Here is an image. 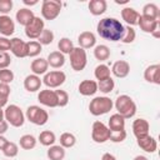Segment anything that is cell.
Masks as SVG:
<instances>
[{"label":"cell","mask_w":160,"mask_h":160,"mask_svg":"<svg viewBox=\"0 0 160 160\" xmlns=\"http://www.w3.org/2000/svg\"><path fill=\"white\" fill-rule=\"evenodd\" d=\"M41 84H42V81H41L40 76L34 75V74L28 75V76L25 78V80H24V88H25V90L29 91V92H35V91H38V90L40 89Z\"/></svg>","instance_id":"cell-20"},{"label":"cell","mask_w":160,"mask_h":160,"mask_svg":"<svg viewBox=\"0 0 160 160\" xmlns=\"http://www.w3.org/2000/svg\"><path fill=\"white\" fill-rule=\"evenodd\" d=\"M76 144V138L74 134L71 132H62L60 135V146H62L64 149L68 148H72Z\"/></svg>","instance_id":"cell-33"},{"label":"cell","mask_w":160,"mask_h":160,"mask_svg":"<svg viewBox=\"0 0 160 160\" xmlns=\"http://www.w3.org/2000/svg\"><path fill=\"white\" fill-rule=\"evenodd\" d=\"M10 39L5 36H0V52L1 51H8L10 50Z\"/></svg>","instance_id":"cell-46"},{"label":"cell","mask_w":160,"mask_h":160,"mask_svg":"<svg viewBox=\"0 0 160 160\" xmlns=\"http://www.w3.org/2000/svg\"><path fill=\"white\" fill-rule=\"evenodd\" d=\"M49 160H62L65 158V149L60 145H51L46 152Z\"/></svg>","instance_id":"cell-28"},{"label":"cell","mask_w":160,"mask_h":160,"mask_svg":"<svg viewBox=\"0 0 160 160\" xmlns=\"http://www.w3.org/2000/svg\"><path fill=\"white\" fill-rule=\"evenodd\" d=\"M45 29L44 26V20L40 19L39 16H35L26 26H25V35L29 39H39V36L41 35L42 30Z\"/></svg>","instance_id":"cell-10"},{"label":"cell","mask_w":160,"mask_h":160,"mask_svg":"<svg viewBox=\"0 0 160 160\" xmlns=\"http://www.w3.org/2000/svg\"><path fill=\"white\" fill-rule=\"evenodd\" d=\"M39 141L41 145L44 146H51L54 145V142L56 141V136L52 131L50 130H45V131H41L40 135H39Z\"/></svg>","instance_id":"cell-30"},{"label":"cell","mask_w":160,"mask_h":160,"mask_svg":"<svg viewBox=\"0 0 160 160\" xmlns=\"http://www.w3.org/2000/svg\"><path fill=\"white\" fill-rule=\"evenodd\" d=\"M15 18H16V21H18L20 25L26 26V25L35 18V15H34L32 10H30V9H28V8H22V9H19V10L16 11Z\"/></svg>","instance_id":"cell-23"},{"label":"cell","mask_w":160,"mask_h":160,"mask_svg":"<svg viewBox=\"0 0 160 160\" xmlns=\"http://www.w3.org/2000/svg\"><path fill=\"white\" fill-rule=\"evenodd\" d=\"M151 35H152L154 38H156V39H158V38H160V22L156 25V28L154 29V31L151 32Z\"/></svg>","instance_id":"cell-50"},{"label":"cell","mask_w":160,"mask_h":160,"mask_svg":"<svg viewBox=\"0 0 160 160\" xmlns=\"http://www.w3.org/2000/svg\"><path fill=\"white\" fill-rule=\"evenodd\" d=\"M78 42H79V48L81 49H90L94 48L96 44V38L94 35V32L91 31H82L79 38H78Z\"/></svg>","instance_id":"cell-16"},{"label":"cell","mask_w":160,"mask_h":160,"mask_svg":"<svg viewBox=\"0 0 160 160\" xmlns=\"http://www.w3.org/2000/svg\"><path fill=\"white\" fill-rule=\"evenodd\" d=\"M26 45H28V56H30V58H35L42 51V45L38 41L32 40V41L26 42Z\"/></svg>","instance_id":"cell-37"},{"label":"cell","mask_w":160,"mask_h":160,"mask_svg":"<svg viewBox=\"0 0 160 160\" xmlns=\"http://www.w3.org/2000/svg\"><path fill=\"white\" fill-rule=\"evenodd\" d=\"M8 104V98H4V96H0V108L5 106Z\"/></svg>","instance_id":"cell-52"},{"label":"cell","mask_w":160,"mask_h":160,"mask_svg":"<svg viewBox=\"0 0 160 160\" xmlns=\"http://www.w3.org/2000/svg\"><path fill=\"white\" fill-rule=\"evenodd\" d=\"M11 64V58L8 51H1L0 52V70L1 69H8V66Z\"/></svg>","instance_id":"cell-44"},{"label":"cell","mask_w":160,"mask_h":160,"mask_svg":"<svg viewBox=\"0 0 160 160\" xmlns=\"http://www.w3.org/2000/svg\"><path fill=\"white\" fill-rule=\"evenodd\" d=\"M70 56V65L72 68V70L75 71H81L85 69L86 64H88V56H86V51L81 48H74L72 51L69 54Z\"/></svg>","instance_id":"cell-7"},{"label":"cell","mask_w":160,"mask_h":160,"mask_svg":"<svg viewBox=\"0 0 160 160\" xmlns=\"http://www.w3.org/2000/svg\"><path fill=\"white\" fill-rule=\"evenodd\" d=\"M98 34L109 41H120L124 34V25L115 18H104L96 25Z\"/></svg>","instance_id":"cell-1"},{"label":"cell","mask_w":160,"mask_h":160,"mask_svg":"<svg viewBox=\"0 0 160 160\" xmlns=\"http://www.w3.org/2000/svg\"><path fill=\"white\" fill-rule=\"evenodd\" d=\"M94 56L99 61H105L110 58V49L106 45H98L94 49Z\"/></svg>","instance_id":"cell-31"},{"label":"cell","mask_w":160,"mask_h":160,"mask_svg":"<svg viewBox=\"0 0 160 160\" xmlns=\"http://www.w3.org/2000/svg\"><path fill=\"white\" fill-rule=\"evenodd\" d=\"M38 100L40 101V104L49 106V108H56L58 106V98H56V92L55 90H41L38 94Z\"/></svg>","instance_id":"cell-11"},{"label":"cell","mask_w":160,"mask_h":160,"mask_svg":"<svg viewBox=\"0 0 160 160\" xmlns=\"http://www.w3.org/2000/svg\"><path fill=\"white\" fill-rule=\"evenodd\" d=\"M149 130H150V125H149L148 120L141 119V118L134 120V122H132V132H134L136 139H140V138H144V136L149 135Z\"/></svg>","instance_id":"cell-13"},{"label":"cell","mask_w":160,"mask_h":160,"mask_svg":"<svg viewBox=\"0 0 160 160\" xmlns=\"http://www.w3.org/2000/svg\"><path fill=\"white\" fill-rule=\"evenodd\" d=\"M138 145H139V148H140L141 150H144L145 152H150V154L155 152L156 149H158V142H156V140H155L152 136H150V135H146V136H144V138L138 139Z\"/></svg>","instance_id":"cell-18"},{"label":"cell","mask_w":160,"mask_h":160,"mask_svg":"<svg viewBox=\"0 0 160 160\" xmlns=\"http://www.w3.org/2000/svg\"><path fill=\"white\" fill-rule=\"evenodd\" d=\"M101 160H116V158L110 152H105V154H102Z\"/></svg>","instance_id":"cell-49"},{"label":"cell","mask_w":160,"mask_h":160,"mask_svg":"<svg viewBox=\"0 0 160 160\" xmlns=\"http://www.w3.org/2000/svg\"><path fill=\"white\" fill-rule=\"evenodd\" d=\"M61 11V1L59 0H44L41 4V15L45 20H54Z\"/></svg>","instance_id":"cell-6"},{"label":"cell","mask_w":160,"mask_h":160,"mask_svg":"<svg viewBox=\"0 0 160 160\" xmlns=\"http://www.w3.org/2000/svg\"><path fill=\"white\" fill-rule=\"evenodd\" d=\"M12 9V1L11 0H0V14L6 15Z\"/></svg>","instance_id":"cell-45"},{"label":"cell","mask_w":160,"mask_h":160,"mask_svg":"<svg viewBox=\"0 0 160 160\" xmlns=\"http://www.w3.org/2000/svg\"><path fill=\"white\" fill-rule=\"evenodd\" d=\"M114 86H115V82L111 78L109 79H105V80H101L98 82V90H100L101 92L104 94H109L114 90Z\"/></svg>","instance_id":"cell-38"},{"label":"cell","mask_w":160,"mask_h":160,"mask_svg":"<svg viewBox=\"0 0 160 160\" xmlns=\"http://www.w3.org/2000/svg\"><path fill=\"white\" fill-rule=\"evenodd\" d=\"M31 71L34 72V75H45L48 72V69H49V64L46 61V59H42V58H38L35 60H32L31 65Z\"/></svg>","instance_id":"cell-24"},{"label":"cell","mask_w":160,"mask_h":160,"mask_svg":"<svg viewBox=\"0 0 160 160\" xmlns=\"http://www.w3.org/2000/svg\"><path fill=\"white\" fill-rule=\"evenodd\" d=\"M126 139V131L121 130V131H111L110 132V138L109 140L112 142H121Z\"/></svg>","instance_id":"cell-43"},{"label":"cell","mask_w":160,"mask_h":160,"mask_svg":"<svg viewBox=\"0 0 160 160\" xmlns=\"http://www.w3.org/2000/svg\"><path fill=\"white\" fill-rule=\"evenodd\" d=\"M66 80V75L64 71H60V70H55V71H49L44 75V79H42V82L50 88V89H55V88H59L61 86Z\"/></svg>","instance_id":"cell-9"},{"label":"cell","mask_w":160,"mask_h":160,"mask_svg":"<svg viewBox=\"0 0 160 160\" xmlns=\"http://www.w3.org/2000/svg\"><path fill=\"white\" fill-rule=\"evenodd\" d=\"M46 61H48L49 66H51L54 69H60L65 64V56L60 51H52L48 55Z\"/></svg>","instance_id":"cell-25"},{"label":"cell","mask_w":160,"mask_h":160,"mask_svg":"<svg viewBox=\"0 0 160 160\" xmlns=\"http://www.w3.org/2000/svg\"><path fill=\"white\" fill-rule=\"evenodd\" d=\"M4 120V110H2V108H0V121H2Z\"/></svg>","instance_id":"cell-55"},{"label":"cell","mask_w":160,"mask_h":160,"mask_svg":"<svg viewBox=\"0 0 160 160\" xmlns=\"http://www.w3.org/2000/svg\"><path fill=\"white\" fill-rule=\"evenodd\" d=\"M109 130L110 131H121V130H125V119L119 115L118 112L116 114H112L109 119Z\"/></svg>","instance_id":"cell-26"},{"label":"cell","mask_w":160,"mask_h":160,"mask_svg":"<svg viewBox=\"0 0 160 160\" xmlns=\"http://www.w3.org/2000/svg\"><path fill=\"white\" fill-rule=\"evenodd\" d=\"M26 119L30 122H32L34 125L42 126V125H45L48 122L49 114L42 108H40L38 105H31V106H29L26 109Z\"/></svg>","instance_id":"cell-5"},{"label":"cell","mask_w":160,"mask_h":160,"mask_svg":"<svg viewBox=\"0 0 160 160\" xmlns=\"http://www.w3.org/2000/svg\"><path fill=\"white\" fill-rule=\"evenodd\" d=\"M14 80V72L9 69H1L0 70V82L4 84H10Z\"/></svg>","instance_id":"cell-42"},{"label":"cell","mask_w":160,"mask_h":160,"mask_svg":"<svg viewBox=\"0 0 160 160\" xmlns=\"http://www.w3.org/2000/svg\"><path fill=\"white\" fill-rule=\"evenodd\" d=\"M58 48L61 54H70L74 49V44L69 38H61L58 42Z\"/></svg>","instance_id":"cell-35"},{"label":"cell","mask_w":160,"mask_h":160,"mask_svg":"<svg viewBox=\"0 0 160 160\" xmlns=\"http://www.w3.org/2000/svg\"><path fill=\"white\" fill-rule=\"evenodd\" d=\"M19 144H20V148H22L24 150H31L36 146V139L30 134H25L20 138Z\"/></svg>","instance_id":"cell-32"},{"label":"cell","mask_w":160,"mask_h":160,"mask_svg":"<svg viewBox=\"0 0 160 160\" xmlns=\"http://www.w3.org/2000/svg\"><path fill=\"white\" fill-rule=\"evenodd\" d=\"M136 38V32L134 30V28L131 26H124V34H122V38L120 39L121 42L124 44H131Z\"/></svg>","instance_id":"cell-36"},{"label":"cell","mask_w":160,"mask_h":160,"mask_svg":"<svg viewBox=\"0 0 160 160\" xmlns=\"http://www.w3.org/2000/svg\"><path fill=\"white\" fill-rule=\"evenodd\" d=\"M8 141H9V140H8L6 138H4L2 135H0V150H2V148L6 145Z\"/></svg>","instance_id":"cell-51"},{"label":"cell","mask_w":160,"mask_h":160,"mask_svg":"<svg viewBox=\"0 0 160 160\" xmlns=\"http://www.w3.org/2000/svg\"><path fill=\"white\" fill-rule=\"evenodd\" d=\"M159 22H160L159 20H154V19H150V18H146L142 15H140L139 20H138V25L140 26V30L144 32H148V34H151Z\"/></svg>","instance_id":"cell-21"},{"label":"cell","mask_w":160,"mask_h":160,"mask_svg":"<svg viewBox=\"0 0 160 160\" xmlns=\"http://www.w3.org/2000/svg\"><path fill=\"white\" fill-rule=\"evenodd\" d=\"M110 132L111 131L109 130V128L104 122L95 121L92 124V128H91V139L98 144H102V142L109 140Z\"/></svg>","instance_id":"cell-8"},{"label":"cell","mask_w":160,"mask_h":160,"mask_svg":"<svg viewBox=\"0 0 160 160\" xmlns=\"http://www.w3.org/2000/svg\"><path fill=\"white\" fill-rule=\"evenodd\" d=\"M25 5H29V6H31V5H36L38 4V0H32V1H29V0H24L22 1Z\"/></svg>","instance_id":"cell-53"},{"label":"cell","mask_w":160,"mask_h":160,"mask_svg":"<svg viewBox=\"0 0 160 160\" xmlns=\"http://www.w3.org/2000/svg\"><path fill=\"white\" fill-rule=\"evenodd\" d=\"M8 129H9V124H8V121H5V120L0 121V135L5 134V132L8 131Z\"/></svg>","instance_id":"cell-48"},{"label":"cell","mask_w":160,"mask_h":160,"mask_svg":"<svg viewBox=\"0 0 160 160\" xmlns=\"http://www.w3.org/2000/svg\"><path fill=\"white\" fill-rule=\"evenodd\" d=\"M106 8H108V4L105 0H91L89 2V10L94 16L104 14L106 11Z\"/></svg>","instance_id":"cell-27"},{"label":"cell","mask_w":160,"mask_h":160,"mask_svg":"<svg viewBox=\"0 0 160 160\" xmlns=\"http://www.w3.org/2000/svg\"><path fill=\"white\" fill-rule=\"evenodd\" d=\"M10 50L16 58H26L28 56V45L24 40L19 38H12L10 40Z\"/></svg>","instance_id":"cell-12"},{"label":"cell","mask_w":160,"mask_h":160,"mask_svg":"<svg viewBox=\"0 0 160 160\" xmlns=\"http://www.w3.org/2000/svg\"><path fill=\"white\" fill-rule=\"evenodd\" d=\"M1 151L6 158H15L18 155V152H19V146L12 141H8Z\"/></svg>","instance_id":"cell-39"},{"label":"cell","mask_w":160,"mask_h":160,"mask_svg":"<svg viewBox=\"0 0 160 160\" xmlns=\"http://www.w3.org/2000/svg\"><path fill=\"white\" fill-rule=\"evenodd\" d=\"M115 109L124 119H130L136 114V104L129 95H120L115 100Z\"/></svg>","instance_id":"cell-2"},{"label":"cell","mask_w":160,"mask_h":160,"mask_svg":"<svg viewBox=\"0 0 160 160\" xmlns=\"http://www.w3.org/2000/svg\"><path fill=\"white\" fill-rule=\"evenodd\" d=\"M52 41H54V32L50 29H44L38 39V42H40L41 45H50Z\"/></svg>","instance_id":"cell-40"},{"label":"cell","mask_w":160,"mask_h":160,"mask_svg":"<svg viewBox=\"0 0 160 160\" xmlns=\"http://www.w3.org/2000/svg\"><path fill=\"white\" fill-rule=\"evenodd\" d=\"M139 16L140 14L132 9V8H124L121 10V18L122 20L129 25V26H134V25H138V20H139Z\"/></svg>","instance_id":"cell-19"},{"label":"cell","mask_w":160,"mask_h":160,"mask_svg":"<svg viewBox=\"0 0 160 160\" xmlns=\"http://www.w3.org/2000/svg\"><path fill=\"white\" fill-rule=\"evenodd\" d=\"M134 160H149V159L146 156H144V155H138V156L134 158Z\"/></svg>","instance_id":"cell-54"},{"label":"cell","mask_w":160,"mask_h":160,"mask_svg":"<svg viewBox=\"0 0 160 160\" xmlns=\"http://www.w3.org/2000/svg\"><path fill=\"white\" fill-rule=\"evenodd\" d=\"M114 106V102L108 96H96L89 104V111L94 116H100L108 114Z\"/></svg>","instance_id":"cell-3"},{"label":"cell","mask_w":160,"mask_h":160,"mask_svg":"<svg viewBox=\"0 0 160 160\" xmlns=\"http://www.w3.org/2000/svg\"><path fill=\"white\" fill-rule=\"evenodd\" d=\"M110 71H111L116 78L122 79V78H126V76L129 75V72H130V65H129V62L125 61V60H119V61H115V62L112 64V68H111Z\"/></svg>","instance_id":"cell-17"},{"label":"cell","mask_w":160,"mask_h":160,"mask_svg":"<svg viewBox=\"0 0 160 160\" xmlns=\"http://www.w3.org/2000/svg\"><path fill=\"white\" fill-rule=\"evenodd\" d=\"M110 69H109V66H106L105 64H100V65H98L96 68H95V70H94V75H95V78L99 80V81H101V80H105V79H109L110 78Z\"/></svg>","instance_id":"cell-34"},{"label":"cell","mask_w":160,"mask_h":160,"mask_svg":"<svg viewBox=\"0 0 160 160\" xmlns=\"http://www.w3.org/2000/svg\"><path fill=\"white\" fill-rule=\"evenodd\" d=\"M79 92L84 96L94 95L98 91V82L94 80H82L79 84Z\"/></svg>","instance_id":"cell-22"},{"label":"cell","mask_w":160,"mask_h":160,"mask_svg":"<svg viewBox=\"0 0 160 160\" xmlns=\"http://www.w3.org/2000/svg\"><path fill=\"white\" fill-rule=\"evenodd\" d=\"M10 86L8 84H4V82H0V96H4V98H9L10 95Z\"/></svg>","instance_id":"cell-47"},{"label":"cell","mask_w":160,"mask_h":160,"mask_svg":"<svg viewBox=\"0 0 160 160\" xmlns=\"http://www.w3.org/2000/svg\"><path fill=\"white\" fill-rule=\"evenodd\" d=\"M14 31H15L14 20L9 15H0V34L8 38V36H11Z\"/></svg>","instance_id":"cell-15"},{"label":"cell","mask_w":160,"mask_h":160,"mask_svg":"<svg viewBox=\"0 0 160 160\" xmlns=\"http://www.w3.org/2000/svg\"><path fill=\"white\" fill-rule=\"evenodd\" d=\"M4 118L8 121V124H10L14 128L22 126L25 121V115L22 110L18 105H14V104L6 106V109L4 110Z\"/></svg>","instance_id":"cell-4"},{"label":"cell","mask_w":160,"mask_h":160,"mask_svg":"<svg viewBox=\"0 0 160 160\" xmlns=\"http://www.w3.org/2000/svg\"><path fill=\"white\" fill-rule=\"evenodd\" d=\"M144 79L148 82L155 84V85H160V65L159 64H154L150 65L145 69L144 71Z\"/></svg>","instance_id":"cell-14"},{"label":"cell","mask_w":160,"mask_h":160,"mask_svg":"<svg viewBox=\"0 0 160 160\" xmlns=\"http://www.w3.org/2000/svg\"><path fill=\"white\" fill-rule=\"evenodd\" d=\"M56 92V98H58V106L64 108L68 105L69 102V95L65 90H55Z\"/></svg>","instance_id":"cell-41"},{"label":"cell","mask_w":160,"mask_h":160,"mask_svg":"<svg viewBox=\"0 0 160 160\" xmlns=\"http://www.w3.org/2000/svg\"><path fill=\"white\" fill-rule=\"evenodd\" d=\"M142 16H146V18H150V19H154V20H159L160 11H159L158 5H155L154 2H149V4L144 5V8H142Z\"/></svg>","instance_id":"cell-29"}]
</instances>
